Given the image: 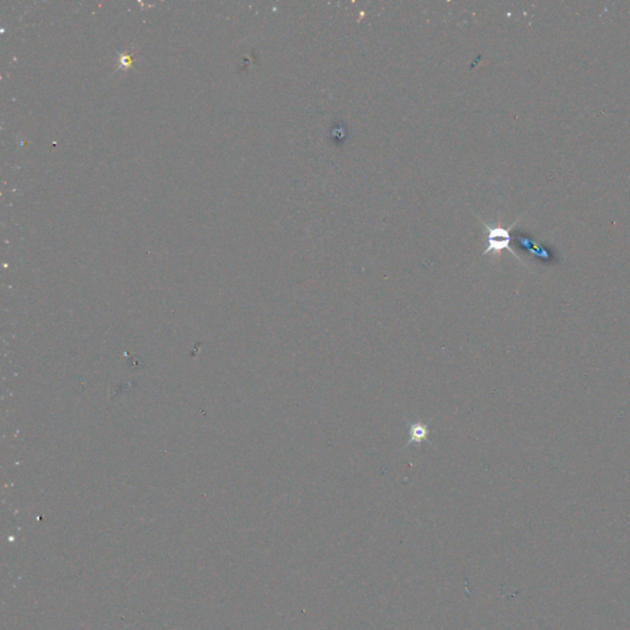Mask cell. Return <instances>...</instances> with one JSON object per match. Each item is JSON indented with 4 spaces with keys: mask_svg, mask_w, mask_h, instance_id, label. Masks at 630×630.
<instances>
[{
    "mask_svg": "<svg viewBox=\"0 0 630 630\" xmlns=\"http://www.w3.org/2000/svg\"><path fill=\"white\" fill-rule=\"evenodd\" d=\"M484 226H485L486 241H487V246H486L485 251H484V255L489 254V253H495L496 254V253H500L504 249H507L516 258H519V256L516 255L515 251L511 249L510 234H509L507 229H505L504 226H501L500 224H497V226H487V224L484 223Z\"/></svg>",
    "mask_w": 630,
    "mask_h": 630,
    "instance_id": "cell-1",
    "label": "cell"
},
{
    "mask_svg": "<svg viewBox=\"0 0 630 630\" xmlns=\"http://www.w3.org/2000/svg\"><path fill=\"white\" fill-rule=\"evenodd\" d=\"M428 435H430V431H428V423H421V421L410 423L409 440H408V442L405 444L404 448L409 447L410 444H413V443H430L428 438Z\"/></svg>",
    "mask_w": 630,
    "mask_h": 630,
    "instance_id": "cell-2",
    "label": "cell"
}]
</instances>
